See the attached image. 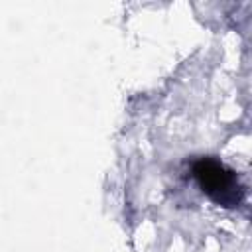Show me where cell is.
Wrapping results in <instances>:
<instances>
[{
  "label": "cell",
  "mask_w": 252,
  "mask_h": 252,
  "mask_svg": "<svg viewBox=\"0 0 252 252\" xmlns=\"http://www.w3.org/2000/svg\"><path fill=\"white\" fill-rule=\"evenodd\" d=\"M195 173L203 185V189L220 203H236L238 201V185L236 177L230 169H226L222 163L215 159H203L195 165Z\"/></svg>",
  "instance_id": "obj_1"
}]
</instances>
